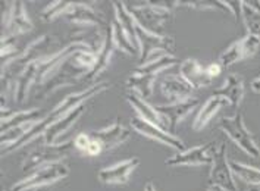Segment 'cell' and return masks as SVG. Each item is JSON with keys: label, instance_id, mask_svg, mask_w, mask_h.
<instances>
[{"label": "cell", "instance_id": "cell-1", "mask_svg": "<svg viewBox=\"0 0 260 191\" xmlns=\"http://www.w3.org/2000/svg\"><path fill=\"white\" fill-rule=\"evenodd\" d=\"M109 82H99V84H94V85H91V87H87V88L82 90V91L67 96L59 105H56L55 108L52 109V112H50L43 121H40L39 123H36V125H34V126L28 131L27 134L18 141V143H15V144L9 146V147H3V149H2V156H8L9 153L21 149L22 146H27L28 143H31L32 140H36V138L39 136H41V134H44V133L47 131V128H49L52 123H55L56 121H59L60 118H63V116H65L67 113H69L71 110L78 108L80 105L85 103L88 99H93L94 96L100 94V93H103V91H106V90H109Z\"/></svg>", "mask_w": 260, "mask_h": 191}, {"label": "cell", "instance_id": "cell-2", "mask_svg": "<svg viewBox=\"0 0 260 191\" xmlns=\"http://www.w3.org/2000/svg\"><path fill=\"white\" fill-rule=\"evenodd\" d=\"M177 6H178V0H169V2L159 0V2H146L144 5L129 6L128 11L141 29L156 36H165V22L171 19L172 9Z\"/></svg>", "mask_w": 260, "mask_h": 191}, {"label": "cell", "instance_id": "cell-3", "mask_svg": "<svg viewBox=\"0 0 260 191\" xmlns=\"http://www.w3.org/2000/svg\"><path fill=\"white\" fill-rule=\"evenodd\" d=\"M52 41H53V37L41 36L40 39H36L32 43H29L27 49L18 57H15L14 60H11L2 67V82L5 84V90H8L11 87L14 80L16 81V78L21 75V72L27 68L28 65L49 56L46 55V52L52 46Z\"/></svg>", "mask_w": 260, "mask_h": 191}, {"label": "cell", "instance_id": "cell-4", "mask_svg": "<svg viewBox=\"0 0 260 191\" xmlns=\"http://www.w3.org/2000/svg\"><path fill=\"white\" fill-rule=\"evenodd\" d=\"M74 147V140L65 141L62 144H43L37 146L36 149L29 151L27 157L22 162V172L27 175H31L34 171L40 169L43 166L50 164L60 162L62 157L68 154L71 149Z\"/></svg>", "mask_w": 260, "mask_h": 191}, {"label": "cell", "instance_id": "cell-5", "mask_svg": "<svg viewBox=\"0 0 260 191\" xmlns=\"http://www.w3.org/2000/svg\"><path fill=\"white\" fill-rule=\"evenodd\" d=\"M69 175L68 166L62 162H56L43 166L40 169L34 171L27 178L18 181L8 191H32L37 188H43L44 185L55 184L57 181L63 179Z\"/></svg>", "mask_w": 260, "mask_h": 191}, {"label": "cell", "instance_id": "cell-6", "mask_svg": "<svg viewBox=\"0 0 260 191\" xmlns=\"http://www.w3.org/2000/svg\"><path fill=\"white\" fill-rule=\"evenodd\" d=\"M219 128L250 157H253V159L259 157V146H257L254 137L251 136V133L246 128L244 118L240 112L235 113L233 118H223L219 122Z\"/></svg>", "mask_w": 260, "mask_h": 191}, {"label": "cell", "instance_id": "cell-7", "mask_svg": "<svg viewBox=\"0 0 260 191\" xmlns=\"http://www.w3.org/2000/svg\"><path fill=\"white\" fill-rule=\"evenodd\" d=\"M6 5L8 6L2 19V27H3L2 40H9L16 36L32 31V22L25 11L24 2L16 0V2H9Z\"/></svg>", "mask_w": 260, "mask_h": 191}, {"label": "cell", "instance_id": "cell-8", "mask_svg": "<svg viewBox=\"0 0 260 191\" xmlns=\"http://www.w3.org/2000/svg\"><path fill=\"white\" fill-rule=\"evenodd\" d=\"M209 181L212 187H219L222 191H237L231 164L228 162L226 146L222 143L219 149L212 151V168Z\"/></svg>", "mask_w": 260, "mask_h": 191}, {"label": "cell", "instance_id": "cell-9", "mask_svg": "<svg viewBox=\"0 0 260 191\" xmlns=\"http://www.w3.org/2000/svg\"><path fill=\"white\" fill-rule=\"evenodd\" d=\"M137 39L138 44H140V63L141 65L146 63L156 53L174 55L175 41L172 37L156 36V34L147 33V31L137 27Z\"/></svg>", "mask_w": 260, "mask_h": 191}, {"label": "cell", "instance_id": "cell-10", "mask_svg": "<svg viewBox=\"0 0 260 191\" xmlns=\"http://www.w3.org/2000/svg\"><path fill=\"white\" fill-rule=\"evenodd\" d=\"M260 49V39L247 34L241 40H237L233 43L226 50H223L219 56V62L222 68H228L234 63L244 60L248 57H253L259 52Z\"/></svg>", "mask_w": 260, "mask_h": 191}, {"label": "cell", "instance_id": "cell-11", "mask_svg": "<svg viewBox=\"0 0 260 191\" xmlns=\"http://www.w3.org/2000/svg\"><path fill=\"white\" fill-rule=\"evenodd\" d=\"M199 103H200L199 99L191 97V99H187V100H182V102H175V103L162 105V106H154V108L165 118V121L168 123V131L175 136L178 123L185 116H188L192 110L199 106Z\"/></svg>", "mask_w": 260, "mask_h": 191}, {"label": "cell", "instance_id": "cell-12", "mask_svg": "<svg viewBox=\"0 0 260 191\" xmlns=\"http://www.w3.org/2000/svg\"><path fill=\"white\" fill-rule=\"evenodd\" d=\"M131 125H133V128L137 131L138 134H141V136L151 138V140H156V141L162 143L165 146H171V147L177 149L178 151L185 150L184 143L179 140L178 137L171 134L169 131H166V130L154 125V123H150L147 122V121H144V119H141L140 116H134L131 119Z\"/></svg>", "mask_w": 260, "mask_h": 191}, {"label": "cell", "instance_id": "cell-13", "mask_svg": "<svg viewBox=\"0 0 260 191\" xmlns=\"http://www.w3.org/2000/svg\"><path fill=\"white\" fill-rule=\"evenodd\" d=\"M140 165V159L138 157H131L122 161L119 164L109 166V168H103L99 171L97 177L102 184L106 185H121V184H126L129 175L137 169Z\"/></svg>", "mask_w": 260, "mask_h": 191}, {"label": "cell", "instance_id": "cell-14", "mask_svg": "<svg viewBox=\"0 0 260 191\" xmlns=\"http://www.w3.org/2000/svg\"><path fill=\"white\" fill-rule=\"evenodd\" d=\"M213 143H209L205 146L192 147L190 150L178 151L172 157H169L165 164L166 166H197V165H212V150Z\"/></svg>", "mask_w": 260, "mask_h": 191}, {"label": "cell", "instance_id": "cell-15", "mask_svg": "<svg viewBox=\"0 0 260 191\" xmlns=\"http://www.w3.org/2000/svg\"><path fill=\"white\" fill-rule=\"evenodd\" d=\"M116 50V46H115V39H113V31H112V27L106 28L105 31V37H103V43L99 49V53H97V60L94 68L91 69L88 74H85L82 77V82H91L96 80L97 77L105 72L106 69L109 68L110 65V59H112V55L113 52Z\"/></svg>", "mask_w": 260, "mask_h": 191}, {"label": "cell", "instance_id": "cell-16", "mask_svg": "<svg viewBox=\"0 0 260 191\" xmlns=\"http://www.w3.org/2000/svg\"><path fill=\"white\" fill-rule=\"evenodd\" d=\"M63 18H67L69 22L78 25H96V27L108 28L106 19L94 8L85 3H71Z\"/></svg>", "mask_w": 260, "mask_h": 191}, {"label": "cell", "instance_id": "cell-17", "mask_svg": "<svg viewBox=\"0 0 260 191\" xmlns=\"http://www.w3.org/2000/svg\"><path fill=\"white\" fill-rule=\"evenodd\" d=\"M160 90L171 103H175L191 99L194 87L181 75H168L160 81Z\"/></svg>", "mask_w": 260, "mask_h": 191}, {"label": "cell", "instance_id": "cell-18", "mask_svg": "<svg viewBox=\"0 0 260 191\" xmlns=\"http://www.w3.org/2000/svg\"><path fill=\"white\" fill-rule=\"evenodd\" d=\"M90 136L102 144L103 151H105L112 150V149L118 147L119 144H122L123 141H126L129 138L131 133L123 125H121L119 122H115L109 125V126H105V128L99 130V131L90 133Z\"/></svg>", "mask_w": 260, "mask_h": 191}, {"label": "cell", "instance_id": "cell-19", "mask_svg": "<svg viewBox=\"0 0 260 191\" xmlns=\"http://www.w3.org/2000/svg\"><path fill=\"white\" fill-rule=\"evenodd\" d=\"M46 116L43 115L41 109H29L19 110V112H6L2 110V133H6L8 130L31 125V123H39Z\"/></svg>", "mask_w": 260, "mask_h": 191}, {"label": "cell", "instance_id": "cell-20", "mask_svg": "<svg viewBox=\"0 0 260 191\" xmlns=\"http://www.w3.org/2000/svg\"><path fill=\"white\" fill-rule=\"evenodd\" d=\"M84 110H85V103L80 105L78 108H75L74 110H71L69 113H67L63 118H60L59 121L52 123L47 128V131L44 133V141H46V144H57V138L60 136H63L67 131H69L75 125V122L81 118Z\"/></svg>", "mask_w": 260, "mask_h": 191}, {"label": "cell", "instance_id": "cell-21", "mask_svg": "<svg viewBox=\"0 0 260 191\" xmlns=\"http://www.w3.org/2000/svg\"><path fill=\"white\" fill-rule=\"evenodd\" d=\"M179 75L184 77L194 88H202L212 84V78L207 75L206 68L196 59H185L179 63Z\"/></svg>", "mask_w": 260, "mask_h": 191}, {"label": "cell", "instance_id": "cell-22", "mask_svg": "<svg viewBox=\"0 0 260 191\" xmlns=\"http://www.w3.org/2000/svg\"><path fill=\"white\" fill-rule=\"evenodd\" d=\"M126 100L134 108V110L137 112V115L141 119H144V121H147V122L150 123H154V125H157V126H160V128H164V130L168 131V123L165 121L164 116L156 110L154 106H150L137 93H134V91L126 93Z\"/></svg>", "mask_w": 260, "mask_h": 191}, {"label": "cell", "instance_id": "cell-23", "mask_svg": "<svg viewBox=\"0 0 260 191\" xmlns=\"http://www.w3.org/2000/svg\"><path fill=\"white\" fill-rule=\"evenodd\" d=\"M212 96L223 97L225 100H228V103L233 108H238L243 102V97H244V81L241 77H238L235 74L228 75L223 85L219 87Z\"/></svg>", "mask_w": 260, "mask_h": 191}, {"label": "cell", "instance_id": "cell-24", "mask_svg": "<svg viewBox=\"0 0 260 191\" xmlns=\"http://www.w3.org/2000/svg\"><path fill=\"white\" fill-rule=\"evenodd\" d=\"M228 100H225L223 97H218V96H210L207 99L203 108L197 112L194 122H192V130L194 131H202L207 123L212 121V118L219 112L223 106H228Z\"/></svg>", "mask_w": 260, "mask_h": 191}, {"label": "cell", "instance_id": "cell-25", "mask_svg": "<svg viewBox=\"0 0 260 191\" xmlns=\"http://www.w3.org/2000/svg\"><path fill=\"white\" fill-rule=\"evenodd\" d=\"M156 78H157V75L144 74V72L134 69L133 74L126 80V87L146 100L153 94V84L156 81Z\"/></svg>", "mask_w": 260, "mask_h": 191}, {"label": "cell", "instance_id": "cell-26", "mask_svg": "<svg viewBox=\"0 0 260 191\" xmlns=\"http://www.w3.org/2000/svg\"><path fill=\"white\" fill-rule=\"evenodd\" d=\"M113 8H115V15H116V19L119 21V24L122 25L125 29V33L129 36L131 41L137 46L140 49V44H138L137 39V22L136 19L133 18V15L129 14L128 8L123 5L122 2H113Z\"/></svg>", "mask_w": 260, "mask_h": 191}, {"label": "cell", "instance_id": "cell-27", "mask_svg": "<svg viewBox=\"0 0 260 191\" xmlns=\"http://www.w3.org/2000/svg\"><path fill=\"white\" fill-rule=\"evenodd\" d=\"M234 175L241 179L243 182L248 184L250 187H260V169L250 166V165L241 164V162H230Z\"/></svg>", "mask_w": 260, "mask_h": 191}, {"label": "cell", "instance_id": "cell-28", "mask_svg": "<svg viewBox=\"0 0 260 191\" xmlns=\"http://www.w3.org/2000/svg\"><path fill=\"white\" fill-rule=\"evenodd\" d=\"M112 31H113V39H115V46L118 50L121 52H125L128 55H137L140 52L137 46L131 41L129 36L125 33V29L122 28V25L119 24V21L115 18L113 24H112Z\"/></svg>", "mask_w": 260, "mask_h": 191}, {"label": "cell", "instance_id": "cell-29", "mask_svg": "<svg viewBox=\"0 0 260 191\" xmlns=\"http://www.w3.org/2000/svg\"><path fill=\"white\" fill-rule=\"evenodd\" d=\"M241 19H243V22L247 28V34L260 39V11L251 8L250 5H247V2H243Z\"/></svg>", "mask_w": 260, "mask_h": 191}, {"label": "cell", "instance_id": "cell-30", "mask_svg": "<svg viewBox=\"0 0 260 191\" xmlns=\"http://www.w3.org/2000/svg\"><path fill=\"white\" fill-rule=\"evenodd\" d=\"M178 6H185V8H191L196 11H220L225 14H231L228 6L225 5V2L222 0H178Z\"/></svg>", "mask_w": 260, "mask_h": 191}, {"label": "cell", "instance_id": "cell-31", "mask_svg": "<svg viewBox=\"0 0 260 191\" xmlns=\"http://www.w3.org/2000/svg\"><path fill=\"white\" fill-rule=\"evenodd\" d=\"M71 3L72 2H62V0H57V2H52V3H49L44 9H43V12H41V16H43V19L44 21H47V22H50V21H55L56 18H59V16H63L65 12L68 11V8L71 6Z\"/></svg>", "mask_w": 260, "mask_h": 191}, {"label": "cell", "instance_id": "cell-32", "mask_svg": "<svg viewBox=\"0 0 260 191\" xmlns=\"http://www.w3.org/2000/svg\"><path fill=\"white\" fill-rule=\"evenodd\" d=\"M90 143H91V136L90 134H78V136L74 138V147L77 149V150H80L81 153L85 154V151L88 149V146H90Z\"/></svg>", "mask_w": 260, "mask_h": 191}, {"label": "cell", "instance_id": "cell-33", "mask_svg": "<svg viewBox=\"0 0 260 191\" xmlns=\"http://www.w3.org/2000/svg\"><path fill=\"white\" fill-rule=\"evenodd\" d=\"M225 5L228 6L231 15L235 16V21L238 22V19H241V15H243V0H233V2H225Z\"/></svg>", "mask_w": 260, "mask_h": 191}, {"label": "cell", "instance_id": "cell-34", "mask_svg": "<svg viewBox=\"0 0 260 191\" xmlns=\"http://www.w3.org/2000/svg\"><path fill=\"white\" fill-rule=\"evenodd\" d=\"M222 65H220L219 62H213V63H210V65H207L206 67V72H207V75L212 78V80H215L216 77H219L220 74H222Z\"/></svg>", "mask_w": 260, "mask_h": 191}, {"label": "cell", "instance_id": "cell-35", "mask_svg": "<svg viewBox=\"0 0 260 191\" xmlns=\"http://www.w3.org/2000/svg\"><path fill=\"white\" fill-rule=\"evenodd\" d=\"M102 151H103L102 144L91 137V143H90L88 149H87V151H85V154H87V156H97V154H100Z\"/></svg>", "mask_w": 260, "mask_h": 191}, {"label": "cell", "instance_id": "cell-36", "mask_svg": "<svg viewBox=\"0 0 260 191\" xmlns=\"http://www.w3.org/2000/svg\"><path fill=\"white\" fill-rule=\"evenodd\" d=\"M251 88H253V91L260 93V77H257L256 80H253V81H251Z\"/></svg>", "mask_w": 260, "mask_h": 191}, {"label": "cell", "instance_id": "cell-37", "mask_svg": "<svg viewBox=\"0 0 260 191\" xmlns=\"http://www.w3.org/2000/svg\"><path fill=\"white\" fill-rule=\"evenodd\" d=\"M144 191H156V188H154V185L151 182H147L146 187H144Z\"/></svg>", "mask_w": 260, "mask_h": 191}, {"label": "cell", "instance_id": "cell-38", "mask_svg": "<svg viewBox=\"0 0 260 191\" xmlns=\"http://www.w3.org/2000/svg\"><path fill=\"white\" fill-rule=\"evenodd\" d=\"M206 191H222V190H220L219 187H212V185H210V188H207Z\"/></svg>", "mask_w": 260, "mask_h": 191}, {"label": "cell", "instance_id": "cell-39", "mask_svg": "<svg viewBox=\"0 0 260 191\" xmlns=\"http://www.w3.org/2000/svg\"><path fill=\"white\" fill-rule=\"evenodd\" d=\"M247 191H260V187H248Z\"/></svg>", "mask_w": 260, "mask_h": 191}, {"label": "cell", "instance_id": "cell-40", "mask_svg": "<svg viewBox=\"0 0 260 191\" xmlns=\"http://www.w3.org/2000/svg\"><path fill=\"white\" fill-rule=\"evenodd\" d=\"M32 191H44V188H37V190H32Z\"/></svg>", "mask_w": 260, "mask_h": 191}]
</instances>
